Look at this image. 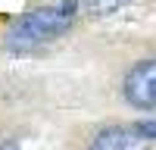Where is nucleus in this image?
I'll list each match as a JSON object with an SVG mask.
<instances>
[{
	"mask_svg": "<svg viewBox=\"0 0 156 150\" xmlns=\"http://www.w3.org/2000/svg\"><path fill=\"white\" fill-rule=\"evenodd\" d=\"M75 9H78L75 0H59L53 6H41V9L25 12L6 34V50L9 53H28V50L66 34L72 19H75Z\"/></svg>",
	"mask_w": 156,
	"mask_h": 150,
	"instance_id": "nucleus-1",
	"label": "nucleus"
},
{
	"mask_svg": "<svg viewBox=\"0 0 156 150\" xmlns=\"http://www.w3.org/2000/svg\"><path fill=\"white\" fill-rule=\"evenodd\" d=\"M125 100L137 109L156 112V59H144L125 78Z\"/></svg>",
	"mask_w": 156,
	"mask_h": 150,
	"instance_id": "nucleus-2",
	"label": "nucleus"
},
{
	"mask_svg": "<svg viewBox=\"0 0 156 150\" xmlns=\"http://www.w3.org/2000/svg\"><path fill=\"white\" fill-rule=\"evenodd\" d=\"M90 150H150V144L131 125H125V128H103L90 141Z\"/></svg>",
	"mask_w": 156,
	"mask_h": 150,
	"instance_id": "nucleus-3",
	"label": "nucleus"
},
{
	"mask_svg": "<svg viewBox=\"0 0 156 150\" xmlns=\"http://www.w3.org/2000/svg\"><path fill=\"white\" fill-rule=\"evenodd\" d=\"M81 3H84V9L90 12V16H106V12L131 3V0H81Z\"/></svg>",
	"mask_w": 156,
	"mask_h": 150,
	"instance_id": "nucleus-4",
	"label": "nucleus"
},
{
	"mask_svg": "<svg viewBox=\"0 0 156 150\" xmlns=\"http://www.w3.org/2000/svg\"><path fill=\"white\" fill-rule=\"evenodd\" d=\"M131 128L144 138V141H156V122H137V125H131Z\"/></svg>",
	"mask_w": 156,
	"mask_h": 150,
	"instance_id": "nucleus-5",
	"label": "nucleus"
},
{
	"mask_svg": "<svg viewBox=\"0 0 156 150\" xmlns=\"http://www.w3.org/2000/svg\"><path fill=\"white\" fill-rule=\"evenodd\" d=\"M0 150H19V144H12V141H6V144H0Z\"/></svg>",
	"mask_w": 156,
	"mask_h": 150,
	"instance_id": "nucleus-6",
	"label": "nucleus"
}]
</instances>
